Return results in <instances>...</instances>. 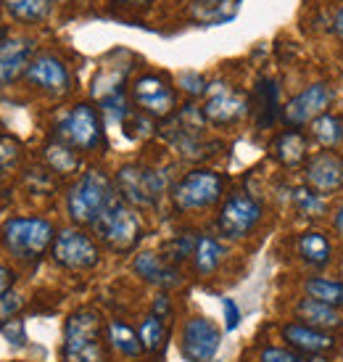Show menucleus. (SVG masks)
<instances>
[{
  "label": "nucleus",
  "mask_w": 343,
  "mask_h": 362,
  "mask_svg": "<svg viewBox=\"0 0 343 362\" xmlns=\"http://www.w3.org/2000/svg\"><path fill=\"white\" fill-rule=\"evenodd\" d=\"M164 333L167 331H164L162 317H159V315H148V317L140 322V331H138L143 349H145V352H156V349H162Z\"/></svg>",
  "instance_id": "29"
},
{
  "label": "nucleus",
  "mask_w": 343,
  "mask_h": 362,
  "mask_svg": "<svg viewBox=\"0 0 343 362\" xmlns=\"http://www.w3.org/2000/svg\"><path fill=\"white\" fill-rule=\"evenodd\" d=\"M296 246H299L301 259L312 267H325L330 262V254H333V246L323 233H303Z\"/></svg>",
  "instance_id": "20"
},
{
  "label": "nucleus",
  "mask_w": 343,
  "mask_h": 362,
  "mask_svg": "<svg viewBox=\"0 0 343 362\" xmlns=\"http://www.w3.org/2000/svg\"><path fill=\"white\" fill-rule=\"evenodd\" d=\"M303 291L309 293V299L314 302L330 304V307H343V283L330 281V278H312L303 283Z\"/></svg>",
  "instance_id": "23"
},
{
  "label": "nucleus",
  "mask_w": 343,
  "mask_h": 362,
  "mask_svg": "<svg viewBox=\"0 0 343 362\" xmlns=\"http://www.w3.org/2000/svg\"><path fill=\"white\" fill-rule=\"evenodd\" d=\"M259 220H262V204L241 193V196H230L224 202L219 217H217V228L224 238L238 241V238H246L259 225Z\"/></svg>",
  "instance_id": "8"
},
{
  "label": "nucleus",
  "mask_w": 343,
  "mask_h": 362,
  "mask_svg": "<svg viewBox=\"0 0 343 362\" xmlns=\"http://www.w3.org/2000/svg\"><path fill=\"white\" fill-rule=\"evenodd\" d=\"M333 30H335V35L343 40V8L335 13V21H333Z\"/></svg>",
  "instance_id": "39"
},
{
  "label": "nucleus",
  "mask_w": 343,
  "mask_h": 362,
  "mask_svg": "<svg viewBox=\"0 0 343 362\" xmlns=\"http://www.w3.org/2000/svg\"><path fill=\"white\" fill-rule=\"evenodd\" d=\"M180 85L188 93H193V95H198V93L206 90V88H203L206 82H203L201 77H198V74H182V77H180Z\"/></svg>",
  "instance_id": "37"
},
{
  "label": "nucleus",
  "mask_w": 343,
  "mask_h": 362,
  "mask_svg": "<svg viewBox=\"0 0 343 362\" xmlns=\"http://www.w3.org/2000/svg\"><path fill=\"white\" fill-rule=\"evenodd\" d=\"M224 257V246L212 235H203L195 241V252H193V267L198 275H209L219 267V262Z\"/></svg>",
  "instance_id": "22"
},
{
  "label": "nucleus",
  "mask_w": 343,
  "mask_h": 362,
  "mask_svg": "<svg viewBox=\"0 0 343 362\" xmlns=\"http://www.w3.org/2000/svg\"><path fill=\"white\" fill-rule=\"evenodd\" d=\"M21 296L19 293H3L0 296V322H8L13 320V315L21 310Z\"/></svg>",
  "instance_id": "33"
},
{
  "label": "nucleus",
  "mask_w": 343,
  "mask_h": 362,
  "mask_svg": "<svg viewBox=\"0 0 343 362\" xmlns=\"http://www.w3.org/2000/svg\"><path fill=\"white\" fill-rule=\"evenodd\" d=\"M153 310H156V315H159V312L169 310V304H167V296H159V302H156V307H153Z\"/></svg>",
  "instance_id": "41"
},
{
  "label": "nucleus",
  "mask_w": 343,
  "mask_h": 362,
  "mask_svg": "<svg viewBox=\"0 0 343 362\" xmlns=\"http://www.w3.org/2000/svg\"><path fill=\"white\" fill-rule=\"evenodd\" d=\"M330 101H333L330 88L323 85V82H317V85L303 88L296 98L288 101V106L283 109V117L288 124L301 127V124H309V122L320 119V117L325 114V109L330 106Z\"/></svg>",
  "instance_id": "12"
},
{
  "label": "nucleus",
  "mask_w": 343,
  "mask_h": 362,
  "mask_svg": "<svg viewBox=\"0 0 343 362\" xmlns=\"http://www.w3.org/2000/svg\"><path fill=\"white\" fill-rule=\"evenodd\" d=\"M259 111H262L259 124H270L277 111V88L272 82H259Z\"/></svg>",
  "instance_id": "31"
},
{
  "label": "nucleus",
  "mask_w": 343,
  "mask_h": 362,
  "mask_svg": "<svg viewBox=\"0 0 343 362\" xmlns=\"http://www.w3.org/2000/svg\"><path fill=\"white\" fill-rule=\"evenodd\" d=\"M92 228L114 252H130L143 235V222L138 211L127 206V202H121V199H114Z\"/></svg>",
  "instance_id": "4"
},
{
  "label": "nucleus",
  "mask_w": 343,
  "mask_h": 362,
  "mask_svg": "<svg viewBox=\"0 0 343 362\" xmlns=\"http://www.w3.org/2000/svg\"><path fill=\"white\" fill-rule=\"evenodd\" d=\"M59 3H64V0H59Z\"/></svg>",
  "instance_id": "43"
},
{
  "label": "nucleus",
  "mask_w": 343,
  "mask_h": 362,
  "mask_svg": "<svg viewBox=\"0 0 343 362\" xmlns=\"http://www.w3.org/2000/svg\"><path fill=\"white\" fill-rule=\"evenodd\" d=\"M11 283H13V272H11L8 267H3V264H0V296H3V293H8Z\"/></svg>",
  "instance_id": "38"
},
{
  "label": "nucleus",
  "mask_w": 343,
  "mask_h": 362,
  "mask_svg": "<svg viewBox=\"0 0 343 362\" xmlns=\"http://www.w3.org/2000/svg\"><path fill=\"white\" fill-rule=\"evenodd\" d=\"M235 0H195L193 6V16L206 24H219L235 16Z\"/></svg>",
  "instance_id": "25"
},
{
  "label": "nucleus",
  "mask_w": 343,
  "mask_h": 362,
  "mask_svg": "<svg viewBox=\"0 0 343 362\" xmlns=\"http://www.w3.org/2000/svg\"><path fill=\"white\" fill-rule=\"evenodd\" d=\"M335 228H338V233L343 235V204L338 206V211H335Z\"/></svg>",
  "instance_id": "40"
},
{
  "label": "nucleus",
  "mask_w": 343,
  "mask_h": 362,
  "mask_svg": "<svg viewBox=\"0 0 343 362\" xmlns=\"http://www.w3.org/2000/svg\"><path fill=\"white\" fill-rule=\"evenodd\" d=\"M262 362H303V357H299L296 352H288V349L270 346L262 352Z\"/></svg>",
  "instance_id": "35"
},
{
  "label": "nucleus",
  "mask_w": 343,
  "mask_h": 362,
  "mask_svg": "<svg viewBox=\"0 0 343 362\" xmlns=\"http://www.w3.org/2000/svg\"><path fill=\"white\" fill-rule=\"evenodd\" d=\"M132 98L138 103V109L148 117H172L174 111V103H177V95L169 88V82L159 77V74H143L135 80L132 85Z\"/></svg>",
  "instance_id": "11"
},
{
  "label": "nucleus",
  "mask_w": 343,
  "mask_h": 362,
  "mask_svg": "<svg viewBox=\"0 0 343 362\" xmlns=\"http://www.w3.org/2000/svg\"><path fill=\"white\" fill-rule=\"evenodd\" d=\"M306 182H309L320 196L338 191L343 185V159L333 151L312 156L309 164H306Z\"/></svg>",
  "instance_id": "15"
},
{
  "label": "nucleus",
  "mask_w": 343,
  "mask_h": 362,
  "mask_svg": "<svg viewBox=\"0 0 343 362\" xmlns=\"http://www.w3.org/2000/svg\"><path fill=\"white\" fill-rule=\"evenodd\" d=\"M0 333H3V336H6V339L13 344V346H21V344H24V322H21V320L3 322Z\"/></svg>",
  "instance_id": "34"
},
{
  "label": "nucleus",
  "mask_w": 343,
  "mask_h": 362,
  "mask_svg": "<svg viewBox=\"0 0 343 362\" xmlns=\"http://www.w3.org/2000/svg\"><path fill=\"white\" fill-rule=\"evenodd\" d=\"M53 259L66 270H90L98 264V246L82 230H61L53 241Z\"/></svg>",
  "instance_id": "9"
},
{
  "label": "nucleus",
  "mask_w": 343,
  "mask_h": 362,
  "mask_svg": "<svg viewBox=\"0 0 343 362\" xmlns=\"http://www.w3.org/2000/svg\"><path fill=\"white\" fill-rule=\"evenodd\" d=\"M61 138L66 146L77 148V151H92L98 148L103 141V124L98 111L88 106V103H80L64 117L61 122Z\"/></svg>",
  "instance_id": "7"
},
{
  "label": "nucleus",
  "mask_w": 343,
  "mask_h": 362,
  "mask_svg": "<svg viewBox=\"0 0 343 362\" xmlns=\"http://www.w3.org/2000/svg\"><path fill=\"white\" fill-rule=\"evenodd\" d=\"M21 156V148L19 143L8 138V135H3L0 138V170H11V167H16V161Z\"/></svg>",
  "instance_id": "32"
},
{
  "label": "nucleus",
  "mask_w": 343,
  "mask_h": 362,
  "mask_svg": "<svg viewBox=\"0 0 343 362\" xmlns=\"http://www.w3.org/2000/svg\"><path fill=\"white\" fill-rule=\"evenodd\" d=\"M64 362H106L101 346V317L95 310H77L64 325Z\"/></svg>",
  "instance_id": "1"
},
{
  "label": "nucleus",
  "mask_w": 343,
  "mask_h": 362,
  "mask_svg": "<svg viewBox=\"0 0 343 362\" xmlns=\"http://www.w3.org/2000/svg\"><path fill=\"white\" fill-rule=\"evenodd\" d=\"M3 3L13 19L27 21V24L45 19L51 11V0H3Z\"/></svg>",
  "instance_id": "27"
},
{
  "label": "nucleus",
  "mask_w": 343,
  "mask_h": 362,
  "mask_svg": "<svg viewBox=\"0 0 343 362\" xmlns=\"http://www.w3.org/2000/svg\"><path fill=\"white\" fill-rule=\"evenodd\" d=\"M275 156L283 167H299L306 159V138L301 132L288 130L275 141Z\"/></svg>",
  "instance_id": "21"
},
{
  "label": "nucleus",
  "mask_w": 343,
  "mask_h": 362,
  "mask_svg": "<svg viewBox=\"0 0 343 362\" xmlns=\"http://www.w3.org/2000/svg\"><path fill=\"white\" fill-rule=\"evenodd\" d=\"M45 161L51 164V170L61 172V175L74 172V170H77V164H80L77 153H74V148H71V146H66V143H51V146L45 148Z\"/></svg>",
  "instance_id": "28"
},
{
  "label": "nucleus",
  "mask_w": 343,
  "mask_h": 362,
  "mask_svg": "<svg viewBox=\"0 0 343 362\" xmlns=\"http://www.w3.org/2000/svg\"><path fill=\"white\" fill-rule=\"evenodd\" d=\"M135 272L140 275L143 281L153 283V286H162V288H174L180 286V275L172 270L169 264H164L156 254H140L135 257Z\"/></svg>",
  "instance_id": "18"
},
{
  "label": "nucleus",
  "mask_w": 343,
  "mask_h": 362,
  "mask_svg": "<svg viewBox=\"0 0 343 362\" xmlns=\"http://www.w3.org/2000/svg\"><path fill=\"white\" fill-rule=\"evenodd\" d=\"M222 333L209 317H193L182 328L180 352L188 362H212V357L219 349Z\"/></svg>",
  "instance_id": "10"
},
{
  "label": "nucleus",
  "mask_w": 343,
  "mask_h": 362,
  "mask_svg": "<svg viewBox=\"0 0 343 362\" xmlns=\"http://www.w3.org/2000/svg\"><path fill=\"white\" fill-rule=\"evenodd\" d=\"M114 199H116V193H114L112 180L103 172L90 170L71 185L66 206H69V214L74 222H80V225H95V220L106 211V206Z\"/></svg>",
  "instance_id": "2"
},
{
  "label": "nucleus",
  "mask_w": 343,
  "mask_h": 362,
  "mask_svg": "<svg viewBox=\"0 0 343 362\" xmlns=\"http://www.w3.org/2000/svg\"><path fill=\"white\" fill-rule=\"evenodd\" d=\"M203 119H209L212 124H232V122L243 119L248 114V101L241 93L230 90L227 85H219L217 90H212L209 101L203 106Z\"/></svg>",
  "instance_id": "14"
},
{
  "label": "nucleus",
  "mask_w": 343,
  "mask_h": 362,
  "mask_svg": "<svg viewBox=\"0 0 343 362\" xmlns=\"http://www.w3.org/2000/svg\"><path fill=\"white\" fill-rule=\"evenodd\" d=\"M293 206H296L299 214H303V217H320L325 211L323 196L314 191V188H296V191H293Z\"/></svg>",
  "instance_id": "30"
},
{
  "label": "nucleus",
  "mask_w": 343,
  "mask_h": 362,
  "mask_svg": "<svg viewBox=\"0 0 343 362\" xmlns=\"http://www.w3.org/2000/svg\"><path fill=\"white\" fill-rule=\"evenodd\" d=\"M119 3H145V0H119Z\"/></svg>",
  "instance_id": "42"
},
{
  "label": "nucleus",
  "mask_w": 343,
  "mask_h": 362,
  "mask_svg": "<svg viewBox=\"0 0 343 362\" xmlns=\"http://www.w3.org/2000/svg\"><path fill=\"white\" fill-rule=\"evenodd\" d=\"M219 196H222V177L212 170L188 172L174 185V191H172V199L177 204V209H185V211L206 209V206L219 202Z\"/></svg>",
  "instance_id": "6"
},
{
  "label": "nucleus",
  "mask_w": 343,
  "mask_h": 362,
  "mask_svg": "<svg viewBox=\"0 0 343 362\" xmlns=\"http://www.w3.org/2000/svg\"><path fill=\"white\" fill-rule=\"evenodd\" d=\"M53 241V225L40 217H13L3 225V243L19 259H37Z\"/></svg>",
  "instance_id": "3"
},
{
  "label": "nucleus",
  "mask_w": 343,
  "mask_h": 362,
  "mask_svg": "<svg viewBox=\"0 0 343 362\" xmlns=\"http://www.w3.org/2000/svg\"><path fill=\"white\" fill-rule=\"evenodd\" d=\"M106 331H109V341H112V346L119 354H124V357H138V354L143 352L140 336L132 331L130 325L114 320V322H109Z\"/></svg>",
  "instance_id": "24"
},
{
  "label": "nucleus",
  "mask_w": 343,
  "mask_h": 362,
  "mask_svg": "<svg viewBox=\"0 0 343 362\" xmlns=\"http://www.w3.org/2000/svg\"><path fill=\"white\" fill-rule=\"evenodd\" d=\"M32 40L27 37H6L0 42V85H8L32 64Z\"/></svg>",
  "instance_id": "17"
},
{
  "label": "nucleus",
  "mask_w": 343,
  "mask_h": 362,
  "mask_svg": "<svg viewBox=\"0 0 343 362\" xmlns=\"http://www.w3.org/2000/svg\"><path fill=\"white\" fill-rule=\"evenodd\" d=\"M296 312H299V320H303V325H312V328H320V331H335V328L343 325L335 307L314 302V299H301Z\"/></svg>",
  "instance_id": "19"
},
{
  "label": "nucleus",
  "mask_w": 343,
  "mask_h": 362,
  "mask_svg": "<svg viewBox=\"0 0 343 362\" xmlns=\"http://www.w3.org/2000/svg\"><path fill=\"white\" fill-rule=\"evenodd\" d=\"M312 138L325 148H335L343 141V119L335 114H323L312 122Z\"/></svg>",
  "instance_id": "26"
},
{
  "label": "nucleus",
  "mask_w": 343,
  "mask_h": 362,
  "mask_svg": "<svg viewBox=\"0 0 343 362\" xmlns=\"http://www.w3.org/2000/svg\"><path fill=\"white\" fill-rule=\"evenodd\" d=\"M24 77L37 85L40 90L51 93V95H64L69 90V71H66V64L61 59H56L53 53H40L35 56L32 64L27 66Z\"/></svg>",
  "instance_id": "13"
},
{
  "label": "nucleus",
  "mask_w": 343,
  "mask_h": 362,
  "mask_svg": "<svg viewBox=\"0 0 343 362\" xmlns=\"http://www.w3.org/2000/svg\"><path fill=\"white\" fill-rule=\"evenodd\" d=\"M283 336L296 352L306 354V357H312V354H327V352H333V346H335V339L330 336V331H320V328L303 325V322L285 325Z\"/></svg>",
  "instance_id": "16"
},
{
  "label": "nucleus",
  "mask_w": 343,
  "mask_h": 362,
  "mask_svg": "<svg viewBox=\"0 0 343 362\" xmlns=\"http://www.w3.org/2000/svg\"><path fill=\"white\" fill-rule=\"evenodd\" d=\"M121 199L135 206H153L167 191V175L148 167H121L116 175Z\"/></svg>",
  "instance_id": "5"
},
{
  "label": "nucleus",
  "mask_w": 343,
  "mask_h": 362,
  "mask_svg": "<svg viewBox=\"0 0 343 362\" xmlns=\"http://www.w3.org/2000/svg\"><path fill=\"white\" fill-rule=\"evenodd\" d=\"M222 310H224V328L227 331H235L238 322H241V310L232 299H222Z\"/></svg>",
  "instance_id": "36"
}]
</instances>
